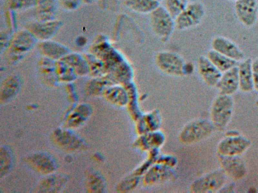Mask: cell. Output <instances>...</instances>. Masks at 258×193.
<instances>
[{"label":"cell","mask_w":258,"mask_h":193,"mask_svg":"<svg viewBox=\"0 0 258 193\" xmlns=\"http://www.w3.org/2000/svg\"><path fill=\"white\" fill-rule=\"evenodd\" d=\"M234 102L230 95L220 94L214 100L211 108V120L214 127L222 130L230 121Z\"/></svg>","instance_id":"cell-1"},{"label":"cell","mask_w":258,"mask_h":193,"mask_svg":"<svg viewBox=\"0 0 258 193\" xmlns=\"http://www.w3.org/2000/svg\"><path fill=\"white\" fill-rule=\"evenodd\" d=\"M150 25L161 40H167L175 28V21L164 7L159 6L150 13Z\"/></svg>","instance_id":"cell-2"},{"label":"cell","mask_w":258,"mask_h":193,"mask_svg":"<svg viewBox=\"0 0 258 193\" xmlns=\"http://www.w3.org/2000/svg\"><path fill=\"white\" fill-rule=\"evenodd\" d=\"M214 127L212 121L206 119L196 120L184 126L180 133L179 139L185 144L200 141L212 134Z\"/></svg>","instance_id":"cell-3"},{"label":"cell","mask_w":258,"mask_h":193,"mask_svg":"<svg viewBox=\"0 0 258 193\" xmlns=\"http://www.w3.org/2000/svg\"><path fill=\"white\" fill-rule=\"evenodd\" d=\"M155 63L159 69L167 75L179 76L186 74V64L183 58L175 53L160 52L156 56Z\"/></svg>","instance_id":"cell-4"},{"label":"cell","mask_w":258,"mask_h":193,"mask_svg":"<svg viewBox=\"0 0 258 193\" xmlns=\"http://www.w3.org/2000/svg\"><path fill=\"white\" fill-rule=\"evenodd\" d=\"M205 14L203 5L199 2L188 4L185 8L174 19L175 28L185 30L199 25Z\"/></svg>","instance_id":"cell-5"},{"label":"cell","mask_w":258,"mask_h":193,"mask_svg":"<svg viewBox=\"0 0 258 193\" xmlns=\"http://www.w3.org/2000/svg\"><path fill=\"white\" fill-rule=\"evenodd\" d=\"M250 145V141L244 137L228 136L219 142L218 151L221 156H237L244 152Z\"/></svg>","instance_id":"cell-6"},{"label":"cell","mask_w":258,"mask_h":193,"mask_svg":"<svg viewBox=\"0 0 258 193\" xmlns=\"http://www.w3.org/2000/svg\"><path fill=\"white\" fill-rule=\"evenodd\" d=\"M225 180V175L223 171H214L195 180L191 189L197 192L215 191L220 188Z\"/></svg>","instance_id":"cell-7"},{"label":"cell","mask_w":258,"mask_h":193,"mask_svg":"<svg viewBox=\"0 0 258 193\" xmlns=\"http://www.w3.org/2000/svg\"><path fill=\"white\" fill-rule=\"evenodd\" d=\"M235 9L237 18L244 25L251 27L256 23L258 15L256 0H237Z\"/></svg>","instance_id":"cell-8"},{"label":"cell","mask_w":258,"mask_h":193,"mask_svg":"<svg viewBox=\"0 0 258 193\" xmlns=\"http://www.w3.org/2000/svg\"><path fill=\"white\" fill-rule=\"evenodd\" d=\"M212 46L214 50L237 62L244 59V54L239 47L224 37H215L212 41Z\"/></svg>","instance_id":"cell-9"},{"label":"cell","mask_w":258,"mask_h":193,"mask_svg":"<svg viewBox=\"0 0 258 193\" xmlns=\"http://www.w3.org/2000/svg\"><path fill=\"white\" fill-rule=\"evenodd\" d=\"M198 69L203 80L209 86H216L222 73L207 57L200 56L198 60Z\"/></svg>","instance_id":"cell-10"},{"label":"cell","mask_w":258,"mask_h":193,"mask_svg":"<svg viewBox=\"0 0 258 193\" xmlns=\"http://www.w3.org/2000/svg\"><path fill=\"white\" fill-rule=\"evenodd\" d=\"M220 94L231 95L239 88L238 66H235L222 73V76L216 86Z\"/></svg>","instance_id":"cell-11"},{"label":"cell","mask_w":258,"mask_h":193,"mask_svg":"<svg viewBox=\"0 0 258 193\" xmlns=\"http://www.w3.org/2000/svg\"><path fill=\"white\" fill-rule=\"evenodd\" d=\"M252 62L250 58H247L238 66L239 88L244 92H249L254 88Z\"/></svg>","instance_id":"cell-12"},{"label":"cell","mask_w":258,"mask_h":193,"mask_svg":"<svg viewBox=\"0 0 258 193\" xmlns=\"http://www.w3.org/2000/svg\"><path fill=\"white\" fill-rule=\"evenodd\" d=\"M164 135L159 131H155L141 135L136 140L135 145L143 150L157 149L163 143Z\"/></svg>","instance_id":"cell-13"},{"label":"cell","mask_w":258,"mask_h":193,"mask_svg":"<svg viewBox=\"0 0 258 193\" xmlns=\"http://www.w3.org/2000/svg\"><path fill=\"white\" fill-rule=\"evenodd\" d=\"M138 120L137 130L141 135L157 131L161 123L160 115L156 111L143 115Z\"/></svg>","instance_id":"cell-14"},{"label":"cell","mask_w":258,"mask_h":193,"mask_svg":"<svg viewBox=\"0 0 258 193\" xmlns=\"http://www.w3.org/2000/svg\"><path fill=\"white\" fill-rule=\"evenodd\" d=\"M211 62L222 72L237 66L238 62L213 49L210 50L207 56Z\"/></svg>","instance_id":"cell-15"},{"label":"cell","mask_w":258,"mask_h":193,"mask_svg":"<svg viewBox=\"0 0 258 193\" xmlns=\"http://www.w3.org/2000/svg\"><path fill=\"white\" fill-rule=\"evenodd\" d=\"M125 5L134 12L148 14L158 7L159 3L158 0H126Z\"/></svg>","instance_id":"cell-16"},{"label":"cell","mask_w":258,"mask_h":193,"mask_svg":"<svg viewBox=\"0 0 258 193\" xmlns=\"http://www.w3.org/2000/svg\"><path fill=\"white\" fill-rule=\"evenodd\" d=\"M108 100L117 106H124L128 102V93L126 88L115 86L109 88L106 92Z\"/></svg>","instance_id":"cell-17"},{"label":"cell","mask_w":258,"mask_h":193,"mask_svg":"<svg viewBox=\"0 0 258 193\" xmlns=\"http://www.w3.org/2000/svg\"><path fill=\"white\" fill-rule=\"evenodd\" d=\"M225 159L223 162V165L225 168V170L230 173L233 176L238 177L236 171L239 173L240 176H242V173L244 168L242 163L235 157V156H224Z\"/></svg>","instance_id":"cell-18"},{"label":"cell","mask_w":258,"mask_h":193,"mask_svg":"<svg viewBox=\"0 0 258 193\" xmlns=\"http://www.w3.org/2000/svg\"><path fill=\"white\" fill-rule=\"evenodd\" d=\"M187 5V0H165L164 8L175 19Z\"/></svg>","instance_id":"cell-19"},{"label":"cell","mask_w":258,"mask_h":193,"mask_svg":"<svg viewBox=\"0 0 258 193\" xmlns=\"http://www.w3.org/2000/svg\"><path fill=\"white\" fill-rule=\"evenodd\" d=\"M59 26L57 22H51L47 24L37 25L33 28L34 33L39 37L48 38L53 35Z\"/></svg>","instance_id":"cell-20"},{"label":"cell","mask_w":258,"mask_h":193,"mask_svg":"<svg viewBox=\"0 0 258 193\" xmlns=\"http://www.w3.org/2000/svg\"><path fill=\"white\" fill-rule=\"evenodd\" d=\"M167 171L165 165L159 163L157 165L152 167L146 173L145 181L149 183L156 182L158 180H160L162 177L165 175Z\"/></svg>","instance_id":"cell-21"},{"label":"cell","mask_w":258,"mask_h":193,"mask_svg":"<svg viewBox=\"0 0 258 193\" xmlns=\"http://www.w3.org/2000/svg\"><path fill=\"white\" fill-rule=\"evenodd\" d=\"M42 49L45 54L53 58H58L67 53V49L60 45L52 42H45Z\"/></svg>","instance_id":"cell-22"},{"label":"cell","mask_w":258,"mask_h":193,"mask_svg":"<svg viewBox=\"0 0 258 193\" xmlns=\"http://www.w3.org/2000/svg\"><path fill=\"white\" fill-rule=\"evenodd\" d=\"M34 39L29 33H24L19 36L15 41V48L19 51H25L30 48L34 43Z\"/></svg>","instance_id":"cell-23"},{"label":"cell","mask_w":258,"mask_h":193,"mask_svg":"<svg viewBox=\"0 0 258 193\" xmlns=\"http://www.w3.org/2000/svg\"><path fill=\"white\" fill-rule=\"evenodd\" d=\"M252 70L254 88L258 91V60L255 59L252 62Z\"/></svg>","instance_id":"cell-24"},{"label":"cell","mask_w":258,"mask_h":193,"mask_svg":"<svg viewBox=\"0 0 258 193\" xmlns=\"http://www.w3.org/2000/svg\"><path fill=\"white\" fill-rule=\"evenodd\" d=\"M34 1L35 0H13L12 5L15 8H22L32 5Z\"/></svg>","instance_id":"cell-25"},{"label":"cell","mask_w":258,"mask_h":193,"mask_svg":"<svg viewBox=\"0 0 258 193\" xmlns=\"http://www.w3.org/2000/svg\"><path fill=\"white\" fill-rule=\"evenodd\" d=\"M256 104L258 106V97L256 100Z\"/></svg>","instance_id":"cell-26"},{"label":"cell","mask_w":258,"mask_h":193,"mask_svg":"<svg viewBox=\"0 0 258 193\" xmlns=\"http://www.w3.org/2000/svg\"><path fill=\"white\" fill-rule=\"evenodd\" d=\"M236 1H237V0H236Z\"/></svg>","instance_id":"cell-27"}]
</instances>
